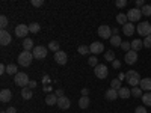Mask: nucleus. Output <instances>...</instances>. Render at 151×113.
I'll return each mask as SVG.
<instances>
[{"mask_svg":"<svg viewBox=\"0 0 151 113\" xmlns=\"http://www.w3.org/2000/svg\"><path fill=\"white\" fill-rule=\"evenodd\" d=\"M32 60H33V53L32 51H21L20 54H18V64L21 65V67H29L30 64H32Z\"/></svg>","mask_w":151,"mask_h":113,"instance_id":"f257e3e1","label":"nucleus"},{"mask_svg":"<svg viewBox=\"0 0 151 113\" xmlns=\"http://www.w3.org/2000/svg\"><path fill=\"white\" fill-rule=\"evenodd\" d=\"M125 79H127L129 84H130V86H133V87L139 86V84H141V80H142L137 71H129L127 74H125Z\"/></svg>","mask_w":151,"mask_h":113,"instance_id":"f03ea898","label":"nucleus"},{"mask_svg":"<svg viewBox=\"0 0 151 113\" xmlns=\"http://www.w3.org/2000/svg\"><path fill=\"white\" fill-rule=\"evenodd\" d=\"M29 75L26 74V72H18L15 77H14V83L17 84V86H20L21 89L23 87H26V86H29Z\"/></svg>","mask_w":151,"mask_h":113,"instance_id":"7ed1b4c3","label":"nucleus"},{"mask_svg":"<svg viewBox=\"0 0 151 113\" xmlns=\"http://www.w3.org/2000/svg\"><path fill=\"white\" fill-rule=\"evenodd\" d=\"M137 33L141 36H148L151 35V23H147V21H142L141 24H137Z\"/></svg>","mask_w":151,"mask_h":113,"instance_id":"20e7f679","label":"nucleus"},{"mask_svg":"<svg viewBox=\"0 0 151 113\" xmlns=\"http://www.w3.org/2000/svg\"><path fill=\"white\" fill-rule=\"evenodd\" d=\"M98 36L103 38V39H110L113 36L112 35V29L107 26V24H101V26L98 27Z\"/></svg>","mask_w":151,"mask_h":113,"instance_id":"39448f33","label":"nucleus"},{"mask_svg":"<svg viewBox=\"0 0 151 113\" xmlns=\"http://www.w3.org/2000/svg\"><path fill=\"white\" fill-rule=\"evenodd\" d=\"M94 72H95V75H97V79H106L107 74H109V69H107V67H106L104 64H98V65L95 67Z\"/></svg>","mask_w":151,"mask_h":113,"instance_id":"423d86ee","label":"nucleus"},{"mask_svg":"<svg viewBox=\"0 0 151 113\" xmlns=\"http://www.w3.org/2000/svg\"><path fill=\"white\" fill-rule=\"evenodd\" d=\"M141 17H142V11H141V9H137V8H133V9H130V11L127 12V18H129L130 23H133V21H139Z\"/></svg>","mask_w":151,"mask_h":113,"instance_id":"0eeeda50","label":"nucleus"},{"mask_svg":"<svg viewBox=\"0 0 151 113\" xmlns=\"http://www.w3.org/2000/svg\"><path fill=\"white\" fill-rule=\"evenodd\" d=\"M47 50L48 48H45L42 45H36L33 48V57L35 59H45L47 57Z\"/></svg>","mask_w":151,"mask_h":113,"instance_id":"6e6552de","label":"nucleus"},{"mask_svg":"<svg viewBox=\"0 0 151 113\" xmlns=\"http://www.w3.org/2000/svg\"><path fill=\"white\" fill-rule=\"evenodd\" d=\"M27 33H29V26H26V24H18L15 27V36H18V38H24L26 39Z\"/></svg>","mask_w":151,"mask_h":113,"instance_id":"1a4fd4ad","label":"nucleus"},{"mask_svg":"<svg viewBox=\"0 0 151 113\" xmlns=\"http://www.w3.org/2000/svg\"><path fill=\"white\" fill-rule=\"evenodd\" d=\"M89 50L92 54H100L104 51V44L103 42H98V41H94L91 45H89Z\"/></svg>","mask_w":151,"mask_h":113,"instance_id":"9d476101","label":"nucleus"},{"mask_svg":"<svg viewBox=\"0 0 151 113\" xmlns=\"http://www.w3.org/2000/svg\"><path fill=\"white\" fill-rule=\"evenodd\" d=\"M124 60H125V64H129V65L136 64V62H137V53H136V51H133V50H130L129 53H125Z\"/></svg>","mask_w":151,"mask_h":113,"instance_id":"9b49d317","label":"nucleus"},{"mask_svg":"<svg viewBox=\"0 0 151 113\" xmlns=\"http://www.w3.org/2000/svg\"><path fill=\"white\" fill-rule=\"evenodd\" d=\"M11 41H12V36L9 35V32H6V30L0 32V44L2 45H9Z\"/></svg>","mask_w":151,"mask_h":113,"instance_id":"f8f14e48","label":"nucleus"},{"mask_svg":"<svg viewBox=\"0 0 151 113\" xmlns=\"http://www.w3.org/2000/svg\"><path fill=\"white\" fill-rule=\"evenodd\" d=\"M55 60L58 62L59 65H65L67 64V60H68V57H67V53L65 51H59L58 53H55Z\"/></svg>","mask_w":151,"mask_h":113,"instance_id":"ddd939ff","label":"nucleus"},{"mask_svg":"<svg viewBox=\"0 0 151 113\" xmlns=\"http://www.w3.org/2000/svg\"><path fill=\"white\" fill-rule=\"evenodd\" d=\"M70 106H71V101H70L67 97H60V98H58V107H59V109L67 110V109H70Z\"/></svg>","mask_w":151,"mask_h":113,"instance_id":"4468645a","label":"nucleus"},{"mask_svg":"<svg viewBox=\"0 0 151 113\" xmlns=\"http://www.w3.org/2000/svg\"><path fill=\"white\" fill-rule=\"evenodd\" d=\"M12 99V92L9 89H2V92H0V101L2 103H9Z\"/></svg>","mask_w":151,"mask_h":113,"instance_id":"2eb2a0df","label":"nucleus"},{"mask_svg":"<svg viewBox=\"0 0 151 113\" xmlns=\"http://www.w3.org/2000/svg\"><path fill=\"white\" fill-rule=\"evenodd\" d=\"M134 24H132L130 21L127 23V24H124V26H122V32H124V35L125 36H132L133 33H134Z\"/></svg>","mask_w":151,"mask_h":113,"instance_id":"dca6fc26","label":"nucleus"},{"mask_svg":"<svg viewBox=\"0 0 151 113\" xmlns=\"http://www.w3.org/2000/svg\"><path fill=\"white\" fill-rule=\"evenodd\" d=\"M139 86H141V89H142V91H145V92H150V91H151V79H150V77H145V79H142Z\"/></svg>","mask_w":151,"mask_h":113,"instance_id":"f3484780","label":"nucleus"},{"mask_svg":"<svg viewBox=\"0 0 151 113\" xmlns=\"http://www.w3.org/2000/svg\"><path fill=\"white\" fill-rule=\"evenodd\" d=\"M130 95H132V89H130V87L122 86L121 89L118 91V97H119V98H124V99H125V98H129Z\"/></svg>","mask_w":151,"mask_h":113,"instance_id":"a211bd4d","label":"nucleus"},{"mask_svg":"<svg viewBox=\"0 0 151 113\" xmlns=\"http://www.w3.org/2000/svg\"><path fill=\"white\" fill-rule=\"evenodd\" d=\"M142 47H144V41H141V39H133L132 41V50L133 51H139V50H142Z\"/></svg>","mask_w":151,"mask_h":113,"instance_id":"6ab92c4d","label":"nucleus"},{"mask_svg":"<svg viewBox=\"0 0 151 113\" xmlns=\"http://www.w3.org/2000/svg\"><path fill=\"white\" fill-rule=\"evenodd\" d=\"M45 104H47V106H55V104H58V97H56L55 94H48V95L45 97Z\"/></svg>","mask_w":151,"mask_h":113,"instance_id":"aec40b11","label":"nucleus"},{"mask_svg":"<svg viewBox=\"0 0 151 113\" xmlns=\"http://www.w3.org/2000/svg\"><path fill=\"white\" fill-rule=\"evenodd\" d=\"M118 98V91H115V89H107L106 91V99H109V101H113V99H116Z\"/></svg>","mask_w":151,"mask_h":113,"instance_id":"412c9836","label":"nucleus"},{"mask_svg":"<svg viewBox=\"0 0 151 113\" xmlns=\"http://www.w3.org/2000/svg\"><path fill=\"white\" fill-rule=\"evenodd\" d=\"M89 104H91L89 97H80V99H79V107L80 109H88Z\"/></svg>","mask_w":151,"mask_h":113,"instance_id":"4be33fe9","label":"nucleus"},{"mask_svg":"<svg viewBox=\"0 0 151 113\" xmlns=\"http://www.w3.org/2000/svg\"><path fill=\"white\" fill-rule=\"evenodd\" d=\"M23 48L26 50V51H30V50H33V41L30 39V38H26V39H23Z\"/></svg>","mask_w":151,"mask_h":113,"instance_id":"5701e85b","label":"nucleus"},{"mask_svg":"<svg viewBox=\"0 0 151 113\" xmlns=\"http://www.w3.org/2000/svg\"><path fill=\"white\" fill-rule=\"evenodd\" d=\"M6 72L9 74V75H15L18 74V68H17V65H14V64H9V65H6Z\"/></svg>","mask_w":151,"mask_h":113,"instance_id":"b1692460","label":"nucleus"},{"mask_svg":"<svg viewBox=\"0 0 151 113\" xmlns=\"http://www.w3.org/2000/svg\"><path fill=\"white\" fill-rule=\"evenodd\" d=\"M110 44H112L113 47H121V44H122V41H121V36H118V35H113V36L110 38Z\"/></svg>","mask_w":151,"mask_h":113,"instance_id":"393cba45","label":"nucleus"},{"mask_svg":"<svg viewBox=\"0 0 151 113\" xmlns=\"http://www.w3.org/2000/svg\"><path fill=\"white\" fill-rule=\"evenodd\" d=\"M116 23L118 24H127L129 23V18H127V14H118V17H116Z\"/></svg>","mask_w":151,"mask_h":113,"instance_id":"a878e982","label":"nucleus"},{"mask_svg":"<svg viewBox=\"0 0 151 113\" xmlns=\"http://www.w3.org/2000/svg\"><path fill=\"white\" fill-rule=\"evenodd\" d=\"M21 97L24 99H30L32 98V89H29V87H23L21 89Z\"/></svg>","mask_w":151,"mask_h":113,"instance_id":"bb28decb","label":"nucleus"},{"mask_svg":"<svg viewBox=\"0 0 151 113\" xmlns=\"http://www.w3.org/2000/svg\"><path fill=\"white\" fill-rule=\"evenodd\" d=\"M50 51H55V53H58L59 51V42L58 41H50V44H48V47H47Z\"/></svg>","mask_w":151,"mask_h":113,"instance_id":"cd10ccee","label":"nucleus"},{"mask_svg":"<svg viewBox=\"0 0 151 113\" xmlns=\"http://www.w3.org/2000/svg\"><path fill=\"white\" fill-rule=\"evenodd\" d=\"M142 103H144L147 107L151 106V92H147V94L142 95Z\"/></svg>","mask_w":151,"mask_h":113,"instance_id":"c85d7f7f","label":"nucleus"},{"mask_svg":"<svg viewBox=\"0 0 151 113\" xmlns=\"http://www.w3.org/2000/svg\"><path fill=\"white\" fill-rule=\"evenodd\" d=\"M110 87L112 89H115V91H119L121 89V80H118V79H113L112 82H110Z\"/></svg>","mask_w":151,"mask_h":113,"instance_id":"c756f323","label":"nucleus"},{"mask_svg":"<svg viewBox=\"0 0 151 113\" xmlns=\"http://www.w3.org/2000/svg\"><path fill=\"white\" fill-rule=\"evenodd\" d=\"M142 89H141V87H132V97H136V98H142Z\"/></svg>","mask_w":151,"mask_h":113,"instance_id":"7c9ffc66","label":"nucleus"},{"mask_svg":"<svg viewBox=\"0 0 151 113\" xmlns=\"http://www.w3.org/2000/svg\"><path fill=\"white\" fill-rule=\"evenodd\" d=\"M41 30V26L38 23H30L29 24V32H32V33H38Z\"/></svg>","mask_w":151,"mask_h":113,"instance_id":"2f4dec72","label":"nucleus"},{"mask_svg":"<svg viewBox=\"0 0 151 113\" xmlns=\"http://www.w3.org/2000/svg\"><path fill=\"white\" fill-rule=\"evenodd\" d=\"M104 60H106V62H113V60H115V53H113L112 50L106 51V53H104Z\"/></svg>","mask_w":151,"mask_h":113,"instance_id":"473e14b6","label":"nucleus"},{"mask_svg":"<svg viewBox=\"0 0 151 113\" xmlns=\"http://www.w3.org/2000/svg\"><path fill=\"white\" fill-rule=\"evenodd\" d=\"M77 51H79L80 54H88V53H91V50H89V47H88V45H80V47L77 48Z\"/></svg>","mask_w":151,"mask_h":113,"instance_id":"72a5a7b5","label":"nucleus"},{"mask_svg":"<svg viewBox=\"0 0 151 113\" xmlns=\"http://www.w3.org/2000/svg\"><path fill=\"white\" fill-rule=\"evenodd\" d=\"M121 48L124 50L125 53H129V51H130V48H132V44H130L129 41H122V44H121Z\"/></svg>","mask_w":151,"mask_h":113,"instance_id":"f704fd0d","label":"nucleus"},{"mask_svg":"<svg viewBox=\"0 0 151 113\" xmlns=\"http://www.w3.org/2000/svg\"><path fill=\"white\" fill-rule=\"evenodd\" d=\"M141 11H142V14H144L145 17H150V15H151V5H145Z\"/></svg>","mask_w":151,"mask_h":113,"instance_id":"c9c22d12","label":"nucleus"},{"mask_svg":"<svg viewBox=\"0 0 151 113\" xmlns=\"http://www.w3.org/2000/svg\"><path fill=\"white\" fill-rule=\"evenodd\" d=\"M6 26H8V18L5 15H2V17H0V27H2V30H5Z\"/></svg>","mask_w":151,"mask_h":113,"instance_id":"e433bc0d","label":"nucleus"},{"mask_svg":"<svg viewBox=\"0 0 151 113\" xmlns=\"http://www.w3.org/2000/svg\"><path fill=\"white\" fill-rule=\"evenodd\" d=\"M88 64H89L91 67H94V68H95V67L98 65V59H97L95 56H92V57H89V59H88Z\"/></svg>","mask_w":151,"mask_h":113,"instance_id":"4c0bfd02","label":"nucleus"},{"mask_svg":"<svg viewBox=\"0 0 151 113\" xmlns=\"http://www.w3.org/2000/svg\"><path fill=\"white\" fill-rule=\"evenodd\" d=\"M144 47L151 48V35H148L147 38H144Z\"/></svg>","mask_w":151,"mask_h":113,"instance_id":"58836bf2","label":"nucleus"},{"mask_svg":"<svg viewBox=\"0 0 151 113\" xmlns=\"http://www.w3.org/2000/svg\"><path fill=\"white\" fill-rule=\"evenodd\" d=\"M32 6H35V8H40V6H42L44 5V0H32Z\"/></svg>","mask_w":151,"mask_h":113,"instance_id":"ea45409f","label":"nucleus"},{"mask_svg":"<svg viewBox=\"0 0 151 113\" xmlns=\"http://www.w3.org/2000/svg\"><path fill=\"white\" fill-rule=\"evenodd\" d=\"M116 8H124V6H127V0H116Z\"/></svg>","mask_w":151,"mask_h":113,"instance_id":"a19ab883","label":"nucleus"},{"mask_svg":"<svg viewBox=\"0 0 151 113\" xmlns=\"http://www.w3.org/2000/svg\"><path fill=\"white\" fill-rule=\"evenodd\" d=\"M134 113H148V112H147V109H145L144 106H139V107H136Z\"/></svg>","mask_w":151,"mask_h":113,"instance_id":"79ce46f5","label":"nucleus"},{"mask_svg":"<svg viewBox=\"0 0 151 113\" xmlns=\"http://www.w3.org/2000/svg\"><path fill=\"white\" fill-rule=\"evenodd\" d=\"M112 65H113V68H115V69H118V68H121V62L119 60H113Z\"/></svg>","mask_w":151,"mask_h":113,"instance_id":"37998d69","label":"nucleus"},{"mask_svg":"<svg viewBox=\"0 0 151 113\" xmlns=\"http://www.w3.org/2000/svg\"><path fill=\"white\" fill-rule=\"evenodd\" d=\"M136 6H137V9H139L141 6L144 8V6H145V5H144V0H136Z\"/></svg>","mask_w":151,"mask_h":113,"instance_id":"c03bdc74","label":"nucleus"},{"mask_svg":"<svg viewBox=\"0 0 151 113\" xmlns=\"http://www.w3.org/2000/svg\"><path fill=\"white\" fill-rule=\"evenodd\" d=\"M35 86H36V82H35V80H30V82H29V86H27V87H29V89H33Z\"/></svg>","mask_w":151,"mask_h":113,"instance_id":"a18cd8bd","label":"nucleus"},{"mask_svg":"<svg viewBox=\"0 0 151 113\" xmlns=\"http://www.w3.org/2000/svg\"><path fill=\"white\" fill-rule=\"evenodd\" d=\"M6 113H17V109H15V107H9V109L6 110Z\"/></svg>","mask_w":151,"mask_h":113,"instance_id":"49530a36","label":"nucleus"},{"mask_svg":"<svg viewBox=\"0 0 151 113\" xmlns=\"http://www.w3.org/2000/svg\"><path fill=\"white\" fill-rule=\"evenodd\" d=\"M6 72V67L2 64V65H0V74H5Z\"/></svg>","mask_w":151,"mask_h":113,"instance_id":"de8ad7c7","label":"nucleus"},{"mask_svg":"<svg viewBox=\"0 0 151 113\" xmlns=\"http://www.w3.org/2000/svg\"><path fill=\"white\" fill-rule=\"evenodd\" d=\"M88 94H89V91H88L86 87H83V89H82V95L83 97H88Z\"/></svg>","mask_w":151,"mask_h":113,"instance_id":"09e8293b","label":"nucleus"},{"mask_svg":"<svg viewBox=\"0 0 151 113\" xmlns=\"http://www.w3.org/2000/svg\"><path fill=\"white\" fill-rule=\"evenodd\" d=\"M56 97H59V98H60V97H64V91H60V89H59V91L56 92Z\"/></svg>","mask_w":151,"mask_h":113,"instance_id":"8fccbe9b","label":"nucleus"},{"mask_svg":"<svg viewBox=\"0 0 151 113\" xmlns=\"http://www.w3.org/2000/svg\"><path fill=\"white\" fill-rule=\"evenodd\" d=\"M112 35H118V27H113L112 29Z\"/></svg>","mask_w":151,"mask_h":113,"instance_id":"3c124183","label":"nucleus"},{"mask_svg":"<svg viewBox=\"0 0 151 113\" xmlns=\"http://www.w3.org/2000/svg\"><path fill=\"white\" fill-rule=\"evenodd\" d=\"M2 113H6V112H2Z\"/></svg>","mask_w":151,"mask_h":113,"instance_id":"603ef678","label":"nucleus"}]
</instances>
